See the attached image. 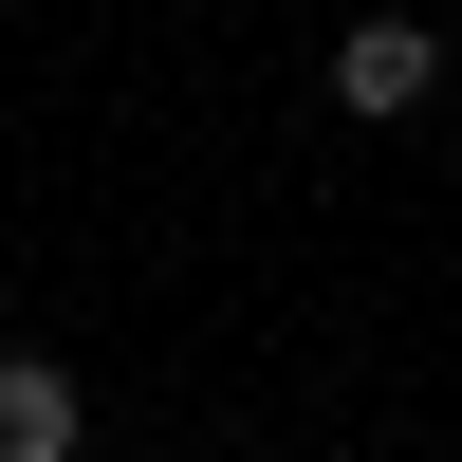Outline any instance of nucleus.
<instances>
[{
    "mask_svg": "<svg viewBox=\"0 0 462 462\" xmlns=\"http://www.w3.org/2000/svg\"><path fill=\"white\" fill-rule=\"evenodd\" d=\"M74 444H93V389L56 352H0V462H74Z\"/></svg>",
    "mask_w": 462,
    "mask_h": 462,
    "instance_id": "f03ea898",
    "label": "nucleus"
},
{
    "mask_svg": "<svg viewBox=\"0 0 462 462\" xmlns=\"http://www.w3.org/2000/svg\"><path fill=\"white\" fill-rule=\"evenodd\" d=\"M444 93V37L426 19H352L333 37V111H426Z\"/></svg>",
    "mask_w": 462,
    "mask_h": 462,
    "instance_id": "f257e3e1",
    "label": "nucleus"
}]
</instances>
